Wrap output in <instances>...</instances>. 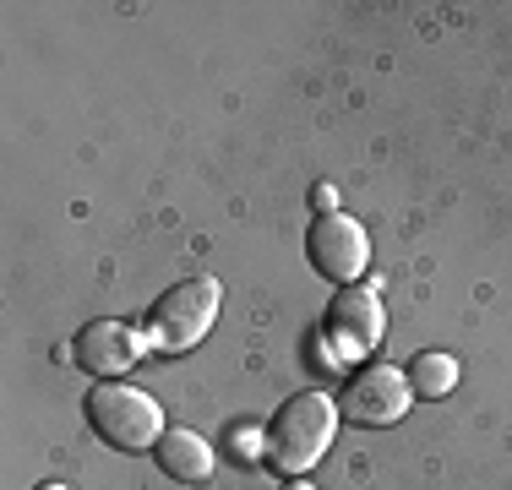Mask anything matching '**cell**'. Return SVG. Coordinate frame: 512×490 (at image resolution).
Wrapping results in <instances>:
<instances>
[{
	"label": "cell",
	"instance_id": "1",
	"mask_svg": "<svg viewBox=\"0 0 512 490\" xmlns=\"http://www.w3.org/2000/svg\"><path fill=\"white\" fill-rule=\"evenodd\" d=\"M333 431H338V403L322 398V392H306V398L278 409L273 431H267V458L284 474H306L333 447Z\"/></svg>",
	"mask_w": 512,
	"mask_h": 490
},
{
	"label": "cell",
	"instance_id": "2",
	"mask_svg": "<svg viewBox=\"0 0 512 490\" xmlns=\"http://www.w3.org/2000/svg\"><path fill=\"white\" fill-rule=\"evenodd\" d=\"M218 300H224V289L207 273L164 289V300H158L153 316H148V343L164 354H180V349H191V343H202L207 327H213V316H218Z\"/></svg>",
	"mask_w": 512,
	"mask_h": 490
},
{
	"label": "cell",
	"instance_id": "3",
	"mask_svg": "<svg viewBox=\"0 0 512 490\" xmlns=\"http://www.w3.org/2000/svg\"><path fill=\"white\" fill-rule=\"evenodd\" d=\"M88 420L109 447L120 452H142V447H158L164 436V409L137 387H120V382H104L88 392Z\"/></svg>",
	"mask_w": 512,
	"mask_h": 490
},
{
	"label": "cell",
	"instance_id": "4",
	"mask_svg": "<svg viewBox=\"0 0 512 490\" xmlns=\"http://www.w3.org/2000/svg\"><path fill=\"white\" fill-rule=\"evenodd\" d=\"M306 251H311V267L322 278H333V284H355L365 273V262H371V240H365V229L355 218L344 213H322L311 224L306 235Z\"/></svg>",
	"mask_w": 512,
	"mask_h": 490
},
{
	"label": "cell",
	"instance_id": "5",
	"mask_svg": "<svg viewBox=\"0 0 512 490\" xmlns=\"http://www.w3.org/2000/svg\"><path fill=\"white\" fill-rule=\"evenodd\" d=\"M404 409H409V376L393 371V365H365L338 398V414L349 425H393L404 420Z\"/></svg>",
	"mask_w": 512,
	"mask_h": 490
},
{
	"label": "cell",
	"instance_id": "6",
	"mask_svg": "<svg viewBox=\"0 0 512 490\" xmlns=\"http://www.w3.org/2000/svg\"><path fill=\"white\" fill-rule=\"evenodd\" d=\"M382 300H376L371 289H344L333 300V311H327V343H333L344 360H360V354H371L376 343H382Z\"/></svg>",
	"mask_w": 512,
	"mask_h": 490
},
{
	"label": "cell",
	"instance_id": "7",
	"mask_svg": "<svg viewBox=\"0 0 512 490\" xmlns=\"http://www.w3.org/2000/svg\"><path fill=\"white\" fill-rule=\"evenodd\" d=\"M142 343H148V333L126 322H88L77 333V365L93 376H120L142 360Z\"/></svg>",
	"mask_w": 512,
	"mask_h": 490
},
{
	"label": "cell",
	"instance_id": "8",
	"mask_svg": "<svg viewBox=\"0 0 512 490\" xmlns=\"http://www.w3.org/2000/svg\"><path fill=\"white\" fill-rule=\"evenodd\" d=\"M153 452H158V463H164L169 480L197 485V480L213 474V447H207V436H197V431H164Z\"/></svg>",
	"mask_w": 512,
	"mask_h": 490
},
{
	"label": "cell",
	"instance_id": "9",
	"mask_svg": "<svg viewBox=\"0 0 512 490\" xmlns=\"http://www.w3.org/2000/svg\"><path fill=\"white\" fill-rule=\"evenodd\" d=\"M458 382V360L453 354H420L409 365V392H425V398H442Z\"/></svg>",
	"mask_w": 512,
	"mask_h": 490
},
{
	"label": "cell",
	"instance_id": "10",
	"mask_svg": "<svg viewBox=\"0 0 512 490\" xmlns=\"http://www.w3.org/2000/svg\"><path fill=\"white\" fill-rule=\"evenodd\" d=\"M284 490H311V485H306V480H289V485H284Z\"/></svg>",
	"mask_w": 512,
	"mask_h": 490
},
{
	"label": "cell",
	"instance_id": "11",
	"mask_svg": "<svg viewBox=\"0 0 512 490\" xmlns=\"http://www.w3.org/2000/svg\"><path fill=\"white\" fill-rule=\"evenodd\" d=\"M39 490H66V485H39Z\"/></svg>",
	"mask_w": 512,
	"mask_h": 490
}]
</instances>
